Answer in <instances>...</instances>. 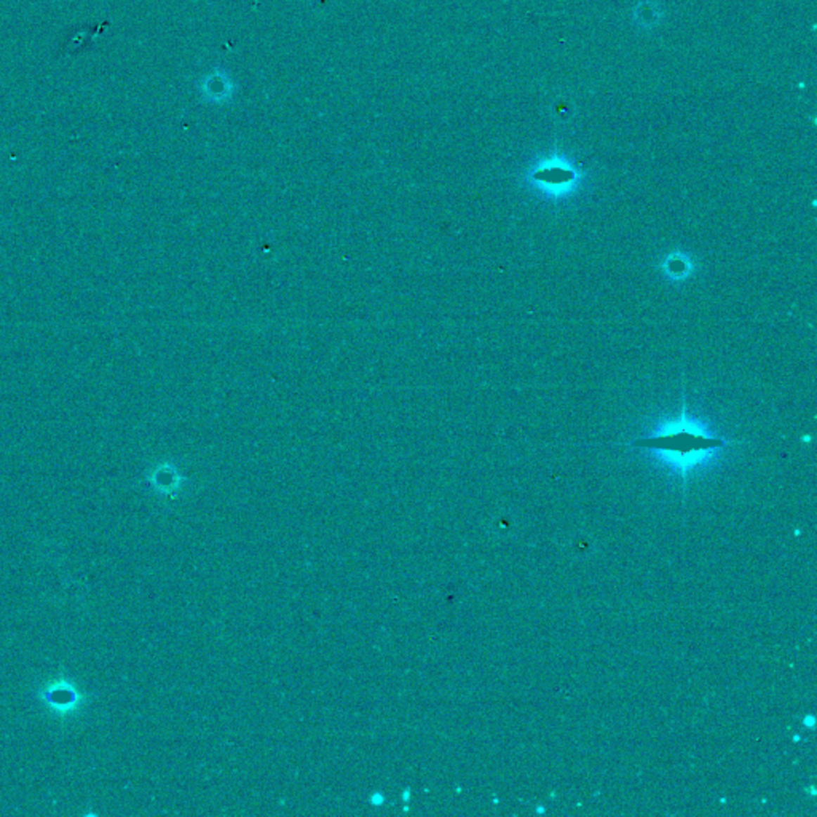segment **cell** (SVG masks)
<instances>
[{"instance_id":"obj_1","label":"cell","mask_w":817,"mask_h":817,"mask_svg":"<svg viewBox=\"0 0 817 817\" xmlns=\"http://www.w3.org/2000/svg\"><path fill=\"white\" fill-rule=\"evenodd\" d=\"M725 444L726 441L709 436L700 425L690 422L683 406V413L678 420L666 423L655 435L632 441L631 446L660 452L666 463L686 477L690 470L701 465Z\"/></svg>"},{"instance_id":"obj_2","label":"cell","mask_w":817,"mask_h":817,"mask_svg":"<svg viewBox=\"0 0 817 817\" xmlns=\"http://www.w3.org/2000/svg\"><path fill=\"white\" fill-rule=\"evenodd\" d=\"M42 697L46 706L59 714L74 712L84 701L82 693L67 680H56L50 683L42 691Z\"/></svg>"},{"instance_id":"obj_3","label":"cell","mask_w":817,"mask_h":817,"mask_svg":"<svg viewBox=\"0 0 817 817\" xmlns=\"http://www.w3.org/2000/svg\"><path fill=\"white\" fill-rule=\"evenodd\" d=\"M575 177H577L575 171L560 162L544 163L540 168H536L534 173L535 181L543 184L544 187L551 188V191L558 192H560L562 188L565 187H570L572 184L575 182Z\"/></svg>"}]
</instances>
